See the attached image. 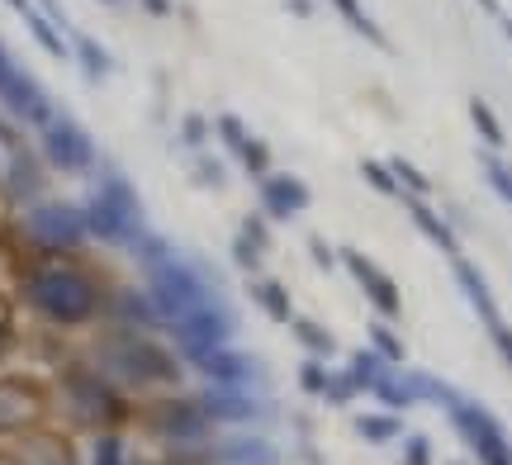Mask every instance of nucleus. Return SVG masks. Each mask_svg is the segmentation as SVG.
<instances>
[{"label":"nucleus","mask_w":512,"mask_h":465,"mask_svg":"<svg viewBox=\"0 0 512 465\" xmlns=\"http://www.w3.org/2000/svg\"><path fill=\"white\" fill-rule=\"evenodd\" d=\"M271 219L266 214H247L238 228V238H233V261H238V271L247 276H261V266H266V252H271Z\"/></svg>","instance_id":"obj_18"},{"label":"nucleus","mask_w":512,"mask_h":465,"mask_svg":"<svg viewBox=\"0 0 512 465\" xmlns=\"http://www.w3.org/2000/svg\"><path fill=\"white\" fill-rule=\"evenodd\" d=\"M403 390L413 394V404H437V409H451L460 399L446 380H437V375H427V371H403Z\"/></svg>","instance_id":"obj_24"},{"label":"nucleus","mask_w":512,"mask_h":465,"mask_svg":"<svg viewBox=\"0 0 512 465\" xmlns=\"http://www.w3.org/2000/svg\"><path fill=\"white\" fill-rule=\"evenodd\" d=\"M48 394L34 380H0V432H29L43 423Z\"/></svg>","instance_id":"obj_14"},{"label":"nucleus","mask_w":512,"mask_h":465,"mask_svg":"<svg viewBox=\"0 0 512 465\" xmlns=\"http://www.w3.org/2000/svg\"><path fill=\"white\" fill-rule=\"evenodd\" d=\"M0 186H5V195H10L15 205H38V200H43V190H48V162L34 157L29 148L10 143V157H5V176H0Z\"/></svg>","instance_id":"obj_16"},{"label":"nucleus","mask_w":512,"mask_h":465,"mask_svg":"<svg viewBox=\"0 0 512 465\" xmlns=\"http://www.w3.org/2000/svg\"><path fill=\"white\" fill-rule=\"evenodd\" d=\"M256 200H261V214L271 224H290V219H299L309 209V186L299 176H290V171H271V176L256 181Z\"/></svg>","instance_id":"obj_15"},{"label":"nucleus","mask_w":512,"mask_h":465,"mask_svg":"<svg viewBox=\"0 0 512 465\" xmlns=\"http://www.w3.org/2000/svg\"><path fill=\"white\" fill-rule=\"evenodd\" d=\"M24 238L34 242L38 252H48V257H67L76 247H86L91 233H86V219H81V205L38 200V205L24 209Z\"/></svg>","instance_id":"obj_5"},{"label":"nucleus","mask_w":512,"mask_h":465,"mask_svg":"<svg viewBox=\"0 0 512 465\" xmlns=\"http://www.w3.org/2000/svg\"><path fill=\"white\" fill-rule=\"evenodd\" d=\"M356 380H351L347 371L342 375H328V390H323V399H328V404H351V399H356Z\"/></svg>","instance_id":"obj_43"},{"label":"nucleus","mask_w":512,"mask_h":465,"mask_svg":"<svg viewBox=\"0 0 512 465\" xmlns=\"http://www.w3.org/2000/svg\"><path fill=\"white\" fill-rule=\"evenodd\" d=\"M489 333H494V347H498V356H503V361H508V366H512V328H508V323H494Z\"/></svg>","instance_id":"obj_45"},{"label":"nucleus","mask_w":512,"mask_h":465,"mask_svg":"<svg viewBox=\"0 0 512 465\" xmlns=\"http://www.w3.org/2000/svg\"><path fill=\"white\" fill-rule=\"evenodd\" d=\"M403 465H432V442L422 432L403 437Z\"/></svg>","instance_id":"obj_44"},{"label":"nucleus","mask_w":512,"mask_h":465,"mask_svg":"<svg viewBox=\"0 0 512 465\" xmlns=\"http://www.w3.org/2000/svg\"><path fill=\"white\" fill-rule=\"evenodd\" d=\"M399 205L408 209V219H413V228H418L422 238L432 242V247H441L446 257H460V238L456 228L441 219V209L427 200V195H408V190H399Z\"/></svg>","instance_id":"obj_17"},{"label":"nucleus","mask_w":512,"mask_h":465,"mask_svg":"<svg viewBox=\"0 0 512 465\" xmlns=\"http://www.w3.org/2000/svg\"><path fill=\"white\" fill-rule=\"evenodd\" d=\"M332 10H337V15L347 19V29L351 34H361L370 43V48H380V53H389V38H384V29L380 24H375V19H370V10L366 5H361V0H328Z\"/></svg>","instance_id":"obj_25"},{"label":"nucleus","mask_w":512,"mask_h":465,"mask_svg":"<svg viewBox=\"0 0 512 465\" xmlns=\"http://www.w3.org/2000/svg\"><path fill=\"white\" fill-rule=\"evenodd\" d=\"M190 176H195L200 186H209V190H219L223 181H228L223 162H219V157H209V152H195V157H190Z\"/></svg>","instance_id":"obj_39"},{"label":"nucleus","mask_w":512,"mask_h":465,"mask_svg":"<svg viewBox=\"0 0 512 465\" xmlns=\"http://www.w3.org/2000/svg\"><path fill=\"white\" fill-rule=\"evenodd\" d=\"M95 200H105V205L124 219V224H133V228H147V219H143V200H138V190H133V181H128L124 171H114V167H105L100 171V181H95V190H91Z\"/></svg>","instance_id":"obj_20"},{"label":"nucleus","mask_w":512,"mask_h":465,"mask_svg":"<svg viewBox=\"0 0 512 465\" xmlns=\"http://www.w3.org/2000/svg\"><path fill=\"white\" fill-rule=\"evenodd\" d=\"M10 337V318H5V309H0V342Z\"/></svg>","instance_id":"obj_49"},{"label":"nucleus","mask_w":512,"mask_h":465,"mask_svg":"<svg viewBox=\"0 0 512 465\" xmlns=\"http://www.w3.org/2000/svg\"><path fill=\"white\" fill-rule=\"evenodd\" d=\"M0 465H19V461H15V456H0Z\"/></svg>","instance_id":"obj_51"},{"label":"nucleus","mask_w":512,"mask_h":465,"mask_svg":"<svg viewBox=\"0 0 512 465\" xmlns=\"http://www.w3.org/2000/svg\"><path fill=\"white\" fill-rule=\"evenodd\" d=\"M0 105L10 110V119L29 124V129H43V124L57 114L53 100H48V91L19 67L15 57L5 53V43H0Z\"/></svg>","instance_id":"obj_9"},{"label":"nucleus","mask_w":512,"mask_h":465,"mask_svg":"<svg viewBox=\"0 0 512 465\" xmlns=\"http://www.w3.org/2000/svg\"><path fill=\"white\" fill-rule=\"evenodd\" d=\"M309 257H313V266H318V271H337V266H342V247H332L328 238H318V233H313L309 238Z\"/></svg>","instance_id":"obj_42"},{"label":"nucleus","mask_w":512,"mask_h":465,"mask_svg":"<svg viewBox=\"0 0 512 465\" xmlns=\"http://www.w3.org/2000/svg\"><path fill=\"white\" fill-rule=\"evenodd\" d=\"M342 266H347L351 280L361 285V295L370 299V309H380L384 323H394V318L403 314V295H399V285H394V276H389V271H380V266L366 257V252L342 247Z\"/></svg>","instance_id":"obj_11"},{"label":"nucleus","mask_w":512,"mask_h":465,"mask_svg":"<svg viewBox=\"0 0 512 465\" xmlns=\"http://www.w3.org/2000/svg\"><path fill=\"white\" fill-rule=\"evenodd\" d=\"M238 167L247 171V176H256V181H261V176H271V143L252 133V138L242 143V152H238Z\"/></svg>","instance_id":"obj_34"},{"label":"nucleus","mask_w":512,"mask_h":465,"mask_svg":"<svg viewBox=\"0 0 512 465\" xmlns=\"http://www.w3.org/2000/svg\"><path fill=\"white\" fill-rule=\"evenodd\" d=\"M470 124H475V133L479 138H484V148H503V143H508V133H503V124H498V114H494V105H489V100H470Z\"/></svg>","instance_id":"obj_30"},{"label":"nucleus","mask_w":512,"mask_h":465,"mask_svg":"<svg viewBox=\"0 0 512 465\" xmlns=\"http://www.w3.org/2000/svg\"><path fill=\"white\" fill-rule=\"evenodd\" d=\"M446 413H451V428L465 437V447L475 451L479 465H512L508 432L498 428V418L489 409H479L475 399H465V394H460V399Z\"/></svg>","instance_id":"obj_8"},{"label":"nucleus","mask_w":512,"mask_h":465,"mask_svg":"<svg viewBox=\"0 0 512 465\" xmlns=\"http://www.w3.org/2000/svg\"><path fill=\"white\" fill-rule=\"evenodd\" d=\"M38 138H43V152H38V157L53 171H62V176H86V171H95V162H100L91 133L81 129L72 114H53V119L38 129Z\"/></svg>","instance_id":"obj_7"},{"label":"nucleus","mask_w":512,"mask_h":465,"mask_svg":"<svg viewBox=\"0 0 512 465\" xmlns=\"http://www.w3.org/2000/svg\"><path fill=\"white\" fill-rule=\"evenodd\" d=\"M62 404L72 413L76 423L86 428H100V432H114L124 423V394L114 390L110 380L100 371H67L62 375Z\"/></svg>","instance_id":"obj_4"},{"label":"nucleus","mask_w":512,"mask_h":465,"mask_svg":"<svg viewBox=\"0 0 512 465\" xmlns=\"http://www.w3.org/2000/svg\"><path fill=\"white\" fill-rule=\"evenodd\" d=\"M200 409L214 418V423H261L271 418V404L261 399V390H233V385H204Z\"/></svg>","instance_id":"obj_12"},{"label":"nucleus","mask_w":512,"mask_h":465,"mask_svg":"<svg viewBox=\"0 0 512 465\" xmlns=\"http://www.w3.org/2000/svg\"><path fill=\"white\" fill-rule=\"evenodd\" d=\"M19 465H76V451L62 432H48V428H29L24 442H19Z\"/></svg>","instance_id":"obj_21"},{"label":"nucleus","mask_w":512,"mask_h":465,"mask_svg":"<svg viewBox=\"0 0 512 465\" xmlns=\"http://www.w3.org/2000/svg\"><path fill=\"white\" fill-rule=\"evenodd\" d=\"M91 465H128V447L119 432H100L91 447Z\"/></svg>","instance_id":"obj_37"},{"label":"nucleus","mask_w":512,"mask_h":465,"mask_svg":"<svg viewBox=\"0 0 512 465\" xmlns=\"http://www.w3.org/2000/svg\"><path fill=\"white\" fill-rule=\"evenodd\" d=\"M166 328H171L185 361H204L209 352H219V347L233 342V309H228V299H219V304H204V309L171 318Z\"/></svg>","instance_id":"obj_6"},{"label":"nucleus","mask_w":512,"mask_h":465,"mask_svg":"<svg viewBox=\"0 0 512 465\" xmlns=\"http://www.w3.org/2000/svg\"><path fill=\"white\" fill-rule=\"evenodd\" d=\"M214 461L219 465H280V447L261 432H238V437H223L214 442Z\"/></svg>","instance_id":"obj_19"},{"label":"nucleus","mask_w":512,"mask_h":465,"mask_svg":"<svg viewBox=\"0 0 512 465\" xmlns=\"http://www.w3.org/2000/svg\"><path fill=\"white\" fill-rule=\"evenodd\" d=\"M19 295H24V309H34L38 318H48L57 328H81V323H91L105 309L100 285L81 266H67V261L34 266L24 276V285H19Z\"/></svg>","instance_id":"obj_1"},{"label":"nucleus","mask_w":512,"mask_h":465,"mask_svg":"<svg viewBox=\"0 0 512 465\" xmlns=\"http://www.w3.org/2000/svg\"><path fill=\"white\" fill-rule=\"evenodd\" d=\"M95 371L105 375L114 390H152V385H176L181 361H176L171 347L152 342L147 333L119 328L95 347Z\"/></svg>","instance_id":"obj_2"},{"label":"nucleus","mask_w":512,"mask_h":465,"mask_svg":"<svg viewBox=\"0 0 512 465\" xmlns=\"http://www.w3.org/2000/svg\"><path fill=\"white\" fill-rule=\"evenodd\" d=\"M370 394H375V399H380L389 413H403L408 404H413V394L403 390V371H399V366H389V371L380 375V385H375Z\"/></svg>","instance_id":"obj_32"},{"label":"nucleus","mask_w":512,"mask_h":465,"mask_svg":"<svg viewBox=\"0 0 512 465\" xmlns=\"http://www.w3.org/2000/svg\"><path fill=\"white\" fill-rule=\"evenodd\" d=\"M498 29H503V34H508V43H512V15H508V10L498 15Z\"/></svg>","instance_id":"obj_48"},{"label":"nucleus","mask_w":512,"mask_h":465,"mask_svg":"<svg viewBox=\"0 0 512 465\" xmlns=\"http://www.w3.org/2000/svg\"><path fill=\"white\" fill-rule=\"evenodd\" d=\"M10 5H15L19 15H24V10H29V5H34V0H10Z\"/></svg>","instance_id":"obj_50"},{"label":"nucleus","mask_w":512,"mask_h":465,"mask_svg":"<svg viewBox=\"0 0 512 465\" xmlns=\"http://www.w3.org/2000/svg\"><path fill=\"white\" fill-rule=\"evenodd\" d=\"M152 432L176 442V447H209V432H214V418L200 409V399H166L152 413Z\"/></svg>","instance_id":"obj_10"},{"label":"nucleus","mask_w":512,"mask_h":465,"mask_svg":"<svg viewBox=\"0 0 512 465\" xmlns=\"http://www.w3.org/2000/svg\"><path fill=\"white\" fill-rule=\"evenodd\" d=\"M384 371H389V361H384V356H375V352H370V347H366V352H356V356H351V361H347V375H351V380H356V390H361V394H370V390H375V385H380V375Z\"/></svg>","instance_id":"obj_31"},{"label":"nucleus","mask_w":512,"mask_h":465,"mask_svg":"<svg viewBox=\"0 0 512 465\" xmlns=\"http://www.w3.org/2000/svg\"><path fill=\"white\" fill-rule=\"evenodd\" d=\"M214 133H219V143H223V148H228V152H233V157H238V152H242V143L252 138V129L242 124L238 114H219V119H214Z\"/></svg>","instance_id":"obj_38"},{"label":"nucleus","mask_w":512,"mask_h":465,"mask_svg":"<svg viewBox=\"0 0 512 465\" xmlns=\"http://www.w3.org/2000/svg\"><path fill=\"white\" fill-rule=\"evenodd\" d=\"M24 24H29V34L38 38V48H43V53H53V57H67L72 53V48H67V43H62V29H57L53 19L43 15V10H38V5H29V10H24Z\"/></svg>","instance_id":"obj_29"},{"label":"nucleus","mask_w":512,"mask_h":465,"mask_svg":"<svg viewBox=\"0 0 512 465\" xmlns=\"http://www.w3.org/2000/svg\"><path fill=\"white\" fill-rule=\"evenodd\" d=\"M370 352L384 356L389 366H403V337L394 333L384 318H380V323H370Z\"/></svg>","instance_id":"obj_35"},{"label":"nucleus","mask_w":512,"mask_h":465,"mask_svg":"<svg viewBox=\"0 0 512 465\" xmlns=\"http://www.w3.org/2000/svg\"><path fill=\"white\" fill-rule=\"evenodd\" d=\"M290 333L299 337V347H304L313 361H328V356L337 352V337H332L323 323H313V318H299V314H294L290 318Z\"/></svg>","instance_id":"obj_27"},{"label":"nucleus","mask_w":512,"mask_h":465,"mask_svg":"<svg viewBox=\"0 0 512 465\" xmlns=\"http://www.w3.org/2000/svg\"><path fill=\"white\" fill-rule=\"evenodd\" d=\"M143 276H147V299L157 304L162 323H171V318L190 314V309H204V304H219L223 299L214 271H209L204 261H185L181 252H166L162 261H147Z\"/></svg>","instance_id":"obj_3"},{"label":"nucleus","mask_w":512,"mask_h":465,"mask_svg":"<svg viewBox=\"0 0 512 465\" xmlns=\"http://www.w3.org/2000/svg\"><path fill=\"white\" fill-rule=\"evenodd\" d=\"M328 366H323V361H304V366H299V385H304V394H313V399H323V390H328Z\"/></svg>","instance_id":"obj_41"},{"label":"nucleus","mask_w":512,"mask_h":465,"mask_svg":"<svg viewBox=\"0 0 512 465\" xmlns=\"http://www.w3.org/2000/svg\"><path fill=\"white\" fill-rule=\"evenodd\" d=\"M356 437H361V442H370V447L399 442V437H403V418H399V413H389V409L361 413V418H356Z\"/></svg>","instance_id":"obj_26"},{"label":"nucleus","mask_w":512,"mask_h":465,"mask_svg":"<svg viewBox=\"0 0 512 465\" xmlns=\"http://www.w3.org/2000/svg\"><path fill=\"white\" fill-rule=\"evenodd\" d=\"M209 133H214V119H204V114H185V119H181V143L190 152H204Z\"/></svg>","instance_id":"obj_40"},{"label":"nucleus","mask_w":512,"mask_h":465,"mask_svg":"<svg viewBox=\"0 0 512 465\" xmlns=\"http://www.w3.org/2000/svg\"><path fill=\"white\" fill-rule=\"evenodd\" d=\"M361 181H366L375 195H384V200H399V181H394V171H389V162H375V157H361Z\"/></svg>","instance_id":"obj_33"},{"label":"nucleus","mask_w":512,"mask_h":465,"mask_svg":"<svg viewBox=\"0 0 512 465\" xmlns=\"http://www.w3.org/2000/svg\"><path fill=\"white\" fill-rule=\"evenodd\" d=\"M138 5H143L147 15H171V5H176V0H138Z\"/></svg>","instance_id":"obj_46"},{"label":"nucleus","mask_w":512,"mask_h":465,"mask_svg":"<svg viewBox=\"0 0 512 465\" xmlns=\"http://www.w3.org/2000/svg\"><path fill=\"white\" fill-rule=\"evenodd\" d=\"M72 57L81 62V72H86V81H105V76L114 72V57L95 43V38H86V34H76L72 38Z\"/></svg>","instance_id":"obj_28"},{"label":"nucleus","mask_w":512,"mask_h":465,"mask_svg":"<svg viewBox=\"0 0 512 465\" xmlns=\"http://www.w3.org/2000/svg\"><path fill=\"white\" fill-rule=\"evenodd\" d=\"M451 276H456V285H460V295L470 299V309H475L489 328L494 323H503L498 318V299H494V290H489V280L479 276V266L475 261H465V257H451Z\"/></svg>","instance_id":"obj_22"},{"label":"nucleus","mask_w":512,"mask_h":465,"mask_svg":"<svg viewBox=\"0 0 512 465\" xmlns=\"http://www.w3.org/2000/svg\"><path fill=\"white\" fill-rule=\"evenodd\" d=\"M389 171H394L399 190H408V195H432V181H427V176H422L408 157H389Z\"/></svg>","instance_id":"obj_36"},{"label":"nucleus","mask_w":512,"mask_h":465,"mask_svg":"<svg viewBox=\"0 0 512 465\" xmlns=\"http://www.w3.org/2000/svg\"><path fill=\"white\" fill-rule=\"evenodd\" d=\"M285 10H290V15H299V19H309L313 15V0H285Z\"/></svg>","instance_id":"obj_47"},{"label":"nucleus","mask_w":512,"mask_h":465,"mask_svg":"<svg viewBox=\"0 0 512 465\" xmlns=\"http://www.w3.org/2000/svg\"><path fill=\"white\" fill-rule=\"evenodd\" d=\"M110 5H114V0H110Z\"/></svg>","instance_id":"obj_52"},{"label":"nucleus","mask_w":512,"mask_h":465,"mask_svg":"<svg viewBox=\"0 0 512 465\" xmlns=\"http://www.w3.org/2000/svg\"><path fill=\"white\" fill-rule=\"evenodd\" d=\"M247 295H252L256 304L266 309V318H275V323H290V318H294L290 285H285V280H275V276H266V271H261V276L247 280Z\"/></svg>","instance_id":"obj_23"},{"label":"nucleus","mask_w":512,"mask_h":465,"mask_svg":"<svg viewBox=\"0 0 512 465\" xmlns=\"http://www.w3.org/2000/svg\"><path fill=\"white\" fill-rule=\"evenodd\" d=\"M195 366H200L209 385H233V390H261L266 385V366L252 352H238V347H219V352H209Z\"/></svg>","instance_id":"obj_13"}]
</instances>
